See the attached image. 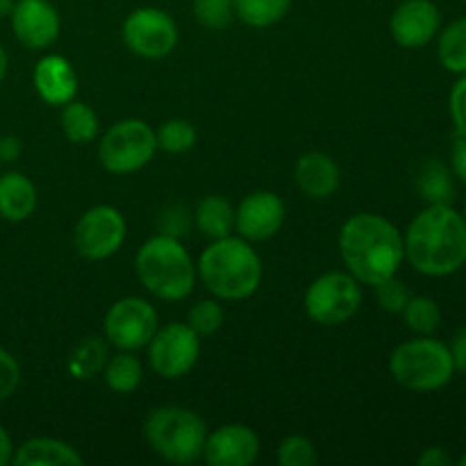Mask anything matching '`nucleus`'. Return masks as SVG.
Returning a JSON list of instances; mask_svg holds the SVG:
<instances>
[{"label": "nucleus", "mask_w": 466, "mask_h": 466, "mask_svg": "<svg viewBox=\"0 0 466 466\" xmlns=\"http://www.w3.org/2000/svg\"><path fill=\"white\" fill-rule=\"evenodd\" d=\"M451 167H453V176L466 182V135H458L451 148Z\"/></svg>", "instance_id": "obj_36"}, {"label": "nucleus", "mask_w": 466, "mask_h": 466, "mask_svg": "<svg viewBox=\"0 0 466 466\" xmlns=\"http://www.w3.org/2000/svg\"><path fill=\"white\" fill-rule=\"evenodd\" d=\"M9 16L14 35L27 48L41 50L57 41L62 21L50 0H16Z\"/></svg>", "instance_id": "obj_15"}, {"label": "nucleus", "mask_w": 466, "mask_h": 466, "mask_svg": "<svg viewBox=\"0 0 466 466\" xmlns=\"http://www.w3.org/2000/svg\"><path fill=\"white\" fill-rule=\"evenodd\" d=\"M35 208L36 189L30 177L16 171L0 176V217L5 221H25V218L32 217Z\"/></svg>", "instance_id": "obj_20"}, {"label": "nucleus", "mask_w": 466, "mask_h": 466, "mask_svg": "<svg viewBox=\"0 0 466 466\" xmlns=\"http://www.w3.org/2000/svg\"><path fill=\"white\" fill-rule=\"evenodd\" d=\"M146 440L150 449L173 464H191L203 458L208 426L196 412L177 405L153 410L146 419Z\"/></svg>", "instance_id": "obj_5"}, {"label": "nucleus", "mask_w": 466, "mask_h": 466, "mask_svg": "<svg viewBox=\"0 0 466 466\" xmlns=\"http://www.w3.org/2000/svg\"><path fill=\"white\" fill-rule=\"evenodd\" d=\"M7 64H9L7 53H5V48L0 46V82H3L5 76H7Z\"/></svg>", "instance_id": "obj_41"}, {"label": "nucleus", "mask_w": 466, "mask_h": 466, "mask_svg": "<svg viewBox=\"0 0 466 466\" xmlns=\"http://www.w3.org/2000/svg\"><path fill=\"white\" fill-rule=\"evenodd\" d=\"M159 328L157 309L139 296L118 299L105 314V337L118 350H135L148 346Z\"/></svg>", "instance_id": "obj_9"}, {"label": "nucleus", "mask_w": 466, "mask_h": 466, "mask_svg": "<svg viewBox=\"0 0 466 466\" xmlns=\"http://www.w3.org/2000/svg\"><path fill=\"white\" fill-rule=\"evenodd\" d=\"M21 382V367L9 350L0 346V400H7Z\"/></svg>", "instance_id": "obj_34"}, {"label": "nucleus", "mask_w": 466, "mask_h": 466, "mask_svg": "<svg viewBox=\"0 0 466 466\" xmlns=\"http://www.w3.org/2000/svg\"><path fill=\"white\" fill-rule=\"evenodd\" d=\"M405 258L423 276L444 278L466 262V221L451 205H428L403 237Z\"/></svg>", "instance_id": "obj_2"}, {"label": "nucleus", "mask_w": 466, "mask_h": 466, "mask_svg": "<svg viewBox=\"0 0 466 466\" xmlns=\"http://www.w3.org/2000/svg\"><path fill=\"white\" fill-rule=\"evenodd\" d=\"M419 464L421 466H449L453 464L451 455L446 453L444 449H426L421 455H419Z\"/></svg>", "instance_id": "obj_38"}, {"label": "nucleus", "mask_w": 466, "mask_h": 466, "mask_svg": "<svg viewBox=\"0 0 466 466\" xmlns=\"http://www.w3.org/2000/svg\"><path fill=\"white\" fill-rule=\"evenodd\" d=\"M141 285L159 300H182L194 291L196 264L189 250L173 235H157L146 241L135 258Z\"/></svg>", "instance_id": "obj_4"}, {"label": "nucleus", "mask_w": 466, "mask_h": 466, "mask_svg": "<svg viewBox=\"0 0 466 466\" xmlns=\"http://www.w3.org/2000/svg\"><path fill=\"white\" fill-rule=\"evenodd\" d=\"M339 253L350 276L362 285L373 287L396 276L403 264V235L385 217L360 212L341 228Z\"/></svg>", "instance_id": "obj_1"}, {"label": "nucleus", "mask_w": 466, "mask_h": 466, "mask_svg": "<svg viewBox=\"0 0 466 466\" xmlns=\"http://www.w3.org/2000/svg\"><path fill=\"white\" fill-rule=\"evenodd\" d=\"M259 455V437L244 423H228L208 432L203 458L209 466H248Z\"/></svg>", "instance_id": "obj_16"}, {"label": "nucleus", "mask_w": 466, "mask_h": 466, "mask_svg": "<svg viewBox=\"0 0 466 466\" xmlns=\"http://www.w3.org/2000/svg\"><path fill=\"white\" fill-rule=\"evenodd\" d=\"M196 226L208 239H223L235 228V208L223 196H205L196 208Z\"/></svg>", "instance_id": "obj_21"}, {"label": "nucleus", "mask_w": 466, "mask_h": 466, "mask_svg": "<svg viewBox=\"0 0 466 466\" xmlns=\"http://www.w3.org/2000/svg\"><path fill=\"white\" fill-rule=\"evenodd\" d=\"M362 289L350 273L330 271L319 276L305 291V312L319 326H341L360 312Z\"/></svg>", "instance_id": "obj_8"}, {"label": "nucleus", "mask_w": 466, "mask_h": 466, "mask_svg": "<svg viewBox=\"0 0 466 466\" xmlns=\"http://www.w3.org/2000/svg\"><path fill=\"white\" fill-rule=\"evenodd\" d=\"M317 462V446L308 437L291 435L278 446V464L280 466H314Z\"/></svg>", "instance_id": "obj_31"}, {"label": "nucleus", "mask_w": 466, "mask_h": 466, "mask_svg": "<svg viewBox=\"0 0 466 466\" xmlns=\"http://www.w3.org/2000/svg\"><path fill=\"white\" fill-rule=\"evenodd\" d=\"M12 458H14L12 440H9L7 431L0 426V466H7L9 462H12Z\"/></svg>", "instance_id": "obj_40"}, {"label": "nucleus", "mask_w": 466, "mask_h": 466, "mask_svg": "<svg viewBox=\"0 0 466 466\" xmlns=\"http://www.w3.org/2000/svg\"><path fill=\"white\" fill-rule=\"evenodd\" d=\"M107 360V344L100 337H86L71 350L66 367L76 380H91L103 371Z\"/></svg>", "instance_id": "obj_22"}, {"label": "nucleus", "mask_w": 466, "mask_h": 466, "mask_svg": "<svg viewBox=\"0 0 466 466\" xmlns=\"http://www.w3.org/2000/svg\"><path fill=\"white\" fill-rule=\"evenodd\" d=\"M155 137H157V148L173 155H182L196 146V127L189 121H182V118L167 121L155 132Z\"/></svg>", "instance_id": "obj_29"}, {"label": "nucleus", "mask_w": 466, "mask_h": 466, "mask_svg": "<svg viewBox=\"0 0 466 466\" xmlns=\"http://www.w3.org/2000/svg\"><path fill=\"white\" fill-rule=\"evenodd\" d=\"M144 380V367L130 350H121L105 364V382L116 394H132Z\"/></svg>", "instance_id": "obj_25"}, {"label": "nucleus", "mask_w": 466, "mask_h": 466, "mask_svg": "<svg viewBox=\"0 0 466 466\" xmlns=\"http://www.w3.org/2000/svg\"><path fill=\"white\" fill-rule=\"evenodd\" d=\"M449 349H451V355H453L455 371H462L466 376V328L455 335L453 344H451Z\"/></svg>", "instance_id": "obj_37"}, {"label": "nucleus", "mask_w": 466, "mask_h": 466, "mask_svg": "<svg viewBox=\"0 0 466 466\" xmlns=\"http://www.w3.org/2000/svg\"><path fill=\"white\" fill-rule=\"evenodd\" d=\"M235 14L250 27H268L280 23L291 7V0H232Z\"/></svg>", "instance_id": "obj_27"}, {"label": "nucleus", "mask_w": 466, "mask_h": 466, "mask_svg": "<svg viewBox=\"0 0 466 466\" xmlns=\"http://www.w3.org/2000/svg\"><path fill=\"white\" fill-rule=\"evenodd\" d=\"M62 130L73 144H89L98 137L100 123L89 105L77 103L73 98L66 105H62Z\"/></svg>", "instance_id": "obj_23"}, {"label": "nucleus", "mask_w": 466, "mask_h": 466, "mask_svg": "<svg viewBox=\"0 0 466 466\" xmlns=\"http://www.w3.org/2000/svg\"><path fill=\"white\" fill-rule=\"evenodd\" d=\"M12 462L16 466H80L85 460L66 441L35 437L16 449Z\"/></svg>", "instance_id": "obj_19"}, {"label": "nucleus", "mask_w": 466, "mask_h": 466, "mask_svg": "<svg viewBox=\"0 0 466 466\" xmlns=\"http://www.w3.org/2000/svg\"><path fill=\"white\" fill-rule=\"evenodd\" d=\"M464 3H466V0H464Z\"/></svg>", "instance_id": "obj_45"}, {"label": "nucleus", "mask_w": 466, "mask_h": 466, "mask_svg": "<svg viewBox=\"0 0 466 466\" xmlns=\"http://www.w3.org/2000/svg\"><path fill=\"white\" fill-rule=\"evenodd\" d=\"M35 89L48 105H66L77 94V76L62 55H46L35 66Z\"/></svg>", "instance_id": "obj_17"}, {"label": "nucleus", "mask_w": 466, "mask_h": 466, "mask_svg": "<svg viewBox=\"0 0 466 466\" xmlns=\"http://www.w3.org/2000/svg\"><path fill=\"white\" fill-rule=\"evenodd\" d=\"M223 319H226V314H223V308L217 300H198V303L189 309L187 326H189L198 337H209L214 335V332L221 330Z\"/></svg>", "instance_id": "obj_30"}, {"label": "nucleus", "mask_w": 466, "mask_h": 466, "mask_svg": "<svg viewBox=\"0 0 466 466\" xmlns=\"http://www.w3.org/2000/svg\"><path fill=\"white\" fill-rule=\"evenodd\" d=\"M198 276L205 289L221 300H244L262 282V259L244 237L214 239L198 259Z\"/></svg>", "instance_id": "obj_3"}, {"label": "nucleus", "mask_w": 466, "mask_h": 466, "mask_svg": "<svg viewBox=\"0 0 466 466\" xmlns=\"http://www.w3.org/2000/svg\"><path fill=\"white\" fill-rule=\"evenodd\" d=\"M449 109L458 135H466V73L455 82L453 89H451Z\"/></svg>", "instance_id": "obj_35"}, {"label": "nucleus", "mask_w": 466, "mask_h": 466, "mask_svg": "<svg viewBox=\"0 0 466 466\" xmlns=\"http://www.w3.org/2000/svg\"><path fill=\"white\" fill-rule=\"evenodd\" d=\"M123 41L144 59H162L177 46V25L164 9L139 7L123 23Z\"/></svg>", "instance_id": "obj_12"}, {"label": "nucleus", "mask_w": 466, "mask_h": 466, "mask_svg": "<svg viewBox=\"0 0 466 466\" xmlns=\"http://www.w3.org/2000/svg\"><path fill=\"white\" fill-rule=\"evenodd\" d=\"M157 153V137L146 121L123 118L114 123L100 139L98 157L105 171L127 176L144 168Z\"/></svg>", "instance_id": "obj_7"}, {"label": "nucleus", "mask_w": 466, "mask_h": 466, "mask_svg": "<svg viewBox=\"0 0 466 466\" xmlns=\"http://www.w3.org/2000/svg\"><path fill=\"white\" fill-rule=\"evenodd\" d=\"M390 371L405 390L435 391L449 385L455 364L449 346L426 335L400 344L391 353Z\"/></svg>", "instance_id": "obj_6"}, {"label": "nucleus", "mask_w": 466, "mask_h": 466, "mask_svg": "<svg viewBox=\"0 0 466 466\" xmlns=\"http://www.w3.org/2000/svg\"><path fill=\"white\" fill-rule=\"evenodd\" d=\"M200 355V339L187 323H167L148 341L150 367L167 380L187 376Z\"/></svg>", "instance_id": "obj_11"}, {"label": "nucleus", "mask_w": 466, "mask_h": 466, "mask_svg": "<svg viewBox=\"0 0 466 466\" xmlns=\"http://www.w3.org/2000/svg\"><path fill=\"white\" fill-rule=\"evenodd\" d=\"M400 314H403L405 326L421 337L432 335L441 323V309L431 296H410Z\"/></svg>", "instance_id": "obj_28"}, {"label": "nucleus", "mask_w": 466, "mask_h": 466, "mask_svg": "<svg viewBox=\"0 0 466 466\" xmlns=\"http://www.w3.org/2000/svg\"><path fill=\"white\" fill-rule=\"evenodd\" d=\"M126 241V218L112 205H96L86 209L76 223L73 244L85 259L100 262L112 258Z\"/></svg>", "instance_id": "obj_10"}, {"label": "nucleus", "mask_w": 466, "mask_h": 466, "mask_svg": "<svg viewBox=\"0 0 466 466\" xmlns=\"http://www.w3.org/2000/svg\"><path fill=\"white\" fill-rule=\"evenodd\" d=\"M464 221H466V205H464Z\"/></svg>", "instance_id": "obj_44"}, {"label": "nucleus", "mask_w": 466, "mask_h": 466, "mask_svg": "<svg viewBox=\"0 0 466 466\" xmlns=\"http://www.w3.org/2000/svg\"><path fill=\"white\" fill-rule=\"evenodd\" d=\"M285 217V200L280 196L273 191H255L235 209V228L246 241H267L280 232Z\"/></svg>", "instance_id": "obj_13"}, {"label": "nucleus", "mask_w": 466, "mask_h": 466, "mask_svg": "<svg viewBox=\"0 0 466 466\" xmlns=\"http://www.w3.org/2000/svg\"><path fill=\"white\" fill-rule=\"evenodd\" d=\"M294 177L299 189L308 198L314 200L330 198L339 189L341 182V173L335 159L326 153H319V150H312V153H305L303 157H299Z\"/></svg>", "instance_id": "obj_18"}, {"label": "nucleus", "mask_w": 466, "mask_h": 466, "mask_svg": "<svg viewBox=\"0 0 466 466\" xmlns=\"http://www.w3.org/2000/svg\"><path fill=\"white\" fill-rule=\"evenodd\" d=\"M23 144L18 137H3L0 139V162H14L21 155Z\"/></svg>", "instance_id": "obj_39"}, {"label": "nucleus", "mask_w": 466, "mask_h": 466, "mask_svg": "<svg viewBox=\"0 0 466 466\" xmlns=\"http://www.w3.org/2000/svg\"><path fill=\"white\" fill-rule=\"evenodd\" d=\"M458 464H462V466H466V453L462 455V458H460V460H458Z\"/></svg>", "instance_id": "obj_43"}, {"label": "nucleus", "mask_w": 466, "mask_h": 466, "mask_svg": "<svg viewBox=\"0 0 466 466\" xmlns=\"http://www.w3.org/2000/svg\"><path fill=\"white\" fill-rule=\"evenodd\" d=\"M441 14L432 0H403L390 18V32L403 48H423L437 36Z\"/></svg>", "instance_id": "obj_14"}, {"label": "nucleus", "mask_w": 466, "mask_h": 466, "mask_svg": "<svg viewBox=\"0 0 466 466\" xmlns=\"http://www.w3.org/2000/svg\"><path fill=\"white\" fill-rule=\"evenodd\" d=\"M235 3L232 0H194V16L209 30H223L230 23Z\"/></svg>", "instance_id": "obj_32"}, {"label": "nucleus", "mask_w": 466, "mask_h": 466, "mask_svg": "<svg viewBox=\"0 0 466 466\" xmlns=\"http://www.w3.org/2000/svg\"><path fill=\"white\" fill-rule=\"evenodd\" d=\"M14 5H16V0H0V16H9Z\"/></svg>", "instance_id": "obj_42"}, {"label": "nucleus", "mask_w": 466, "mask_h": 466, "mask_svg": "<svg viewBox=\"0 0 466 466\" xmlns=\"http://www.w3.org/2000/svg\"><path fill=\"white\" fill-rule=\"evenodd\" d=\"M373 289H376V300L380 303V308L387 309V312H394V314L403 312V308L408 305L410 296H412L410 294L408 285H405L403 280H399L396 276L378 282V285H373Z\"/></svg>", "instance_id": "obj_33"}, {"label": "nucleus", "mask_w": 466, "mask_h": 466, "mask_svg": "<svg viewBox=\"0 0 466 466\" xmlns=\"http://www.w3.org/2000/svg\"><path fill=\"white\" fill-rule=\"evenodd\" d=\"M417 187L421 198L428 200L431 205H451V200L455 198L453 176L437 159H431V162L423 164L417 177Z\"/></svg>", "instance_id": "obj_24"}, {"label": "nucleus", "mask_w": 466, "mask_h": 466, "mask_svg": "<svg viewBox=\"0 0 466 466\" xmlns=\"http://www.w3.org/2000/svg\"><path fill=\"white\" fill-rule=\"evenodd\" d=\"M440 62L446 71L464 76L466 73V16L458 18L441 30L440 36Z\"/></svg>", "instance_id": "obj_26"}]
</instances>
